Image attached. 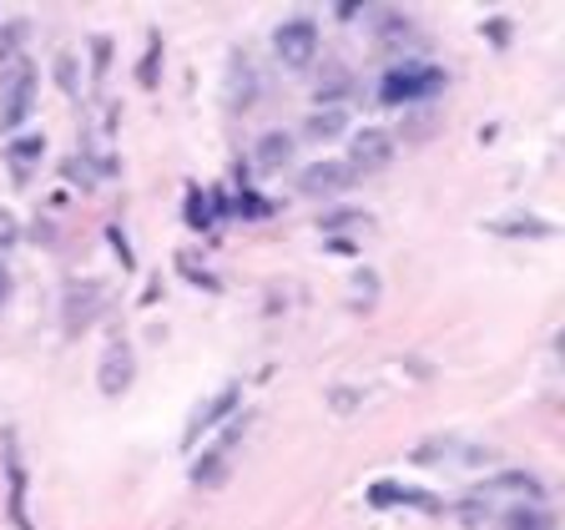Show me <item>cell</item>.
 I'll return each instance as SVG.
<instances>
[{
	"instance_id": "cell-13",
	"label": "cell",
	"mask_w": 565,
	"mask_h": 530,
	"mask_svg": "<svg viewBox=\"0 0 565 530\" xmlns=\"http://www.w3.org/2000/svg\"><path fill=\"white\" fill-rule=\"evenodd\" d=\"M490 491H520L526 500H535V495H540V480H535V475H520V470H515V475L490 480Z\"/></svg>"
},
{
	"instance_id": "cell-20",
	"label": "cell",
	"mask_w": 565,
	"mask_h": 530,
	"mask_svg": "<svg viewBox=\"0 0 565 530\" xmlns=\"http://www.w3.org/2000/svg\"><path fill=\"white\" fill-rule=\"evenodd\" d=\"M5 293H11V273L0 268V304H5Z\"/></svg>"
},
{
	"instance_id": "cell-11",
	"label": "cell",
	"mask_w": 565,
	"mask_h": 530,
	"mask_svg": "<svg viewBox=\"0 0 565 530\" xmlns=\"http://www.w3.org/2000/svg\"><path fill=\"white\" fill-rule=\"evenodd\" d=\"M343 127H349V117H343L339 106H323V111H314V117H308V127H303V132L318 137V142H329V137H343Z\"/></svg>"
},
{
	"instance_id": "cell-18",
	"label": "cell",
	"mask_w": 565,
	"mask_h": 530,
	"mask_svg": "<svg viewBox=\"0 0 565 530\" xmlns=\"http://www.w3.org/2000/svg\"><path fill=\"white\" fill-rule=\"evenodd\" d=\"M137 76H142V86H152V81H157V46L146 51V61H142V71H137Z\"/></svg>"
},
{
	"instance_id": "cell-4",
	"label": "cell",
	"mask_w": 565,
	"mask_h": 530,
	"mask_svg": "<svg viewBox=\"0 0 565 530\" xmlns=\"http://www.w3.org/2000/svg\"><path fill=\"white\" fill-rule=\"evenodd\" d=\"M132 369H137V358H132V344L127 339H111L102 354V364H96V385H102L106 399H117L132 389Z\"/></svg>"
},
{
	"instance_id": "cell-6",
	"label": "cell",
	"mask_w": 565,
	"mask_h": 530,
	"mask_svg": "<svg viewBox=\"0 0 565 530\" xmlns=\"http://www.w3.org/2000/svg\"><path fill=\"white\" fill-rule=\"evenodd\" d=\"M233 410H237V385H223L217 394L208 399V404H198V410H192V420H187V429H183V445L192 450V445H198V435H208L212 424H223V414H233Z\"/></svg>"
},
{
	"instance_id": "cell-1",
	"label": "cell",
	"mask_w": 565,
	"mask_h": 530,
	"mask_svg": "<svg viewBox=\"0 0 565 530\" xmlns=\"http://www.w3.org/2000/svg\"><path fill=\"white\" fill-rule=\"evenodd\" d=\"M31 102H36V67L15 61L5 71V81H0V132H15L31 117Z\"/></svg>"
},
{
	"instance_id": "cell-9",
	"label": "cell",
	"mask_w": 565,
	"mask_h": 530,
	"mask_svg": "<svg viewBox=\"0 0 565 530\" xmlns=\"http://www.w3.org/2000/svg\"><path fill=\"white\" fill-rule=\"evenodd\" d=\"M243 429H248V420H237L233 429L223 435V445H217V450H212L208 460H202L198 470H192V480H198V485H212V480H223V470H227V460H233V445L243 439Z\"/></svg>"
},
{
	"instance_id": "cell-7",
	"label": "cell",
	"mask_w": 565,
	"mask_h": 530,
	"mask_svg": "<svg viewBox=\"0 0 565 530\" xmlns=\"http://www.w3.org/2000/svg\"><path fill=\"white\" fill-rule=\"evenodd\" d=\"M102 308H106V288H102V283H76V288L67 293V329L81 333L96 314H102Z\"/></svg>"
},
{
	"instance_id": "cell-2",
	"label": "cell",
	"mask_w": 565,
	"mask_h": 530,
	"mask_svg": "<svg viewBox=\"0 0 565 530\" xmlns=\"http://www.w3.org/2000/svg\"><path fill=\"white\" fill-rule=\"evenodd\" d=\"M439 86H445V76H439L434 67H399V71H389V76H384L379 102L399 106V102H414V96L439 92Z\"/></svg>"
},
{
	"instance_id": "cell-10",
	"label": "cell",
	"mask_w": 565,
	"mask_h": 530,
	"mask_svg": "<svg viewBox=\"0 0 565 530\" xmlns=\"http://www.w3.org/2000/svg\"><path fill=\"white\" fill-rule=\"evenodd\" d=\"M258 162H263L268 173L289 167V162H293V137L289 132H263V137H258Z\"/></svg>"
},
{
	"instance_id": "cell-15",
	"label": "cell",
	"mask_w": 565,
	"mask_h": 530,
	"mask_svg": "<svg viewBox=\"0 0 565 530\" xmlns=\"http://www.w3.org/2000/svg\"><path fill=\"white\" fill-rule=\"evenodd\" d=\"M499 233H530V238H551L545 223H499Z\"/></svg>"
},
{
	"instance_id": "cell-14",
	"label": "cell",
	"mask_w": 565,
	"mask_h": 530,
	"mask_svg": "<svg viewBox=\"0 0 565 530\" xmlns=\"http://www.w3.org/2000/svg\"><path fill=\"white\" fill-rule=\"evenodd\" d=\"M510 530H555V520L530 505V510H515V516H510Z\"/></svg>"
},
{
	"instance_id": "cell-5",
	"label": "cell",
	"mask_w": 565,
	"mask_h": 530,
	"mask_svg": "<svg viewBox=\"0 0 565 530\" xmlns=\"http://www.w3.org/2000/svg\"><path fill=\"white\" fill-rule=\"evenodd\" d=\"M389 157H395V137L384 132V127H364V132H354V142H349V167L379 173Z\"/></svg>"
},
{
	"instance_id": "cell-8",
	"label": "cell",
	"mask_w": 565,
	"mask_h": 530,
	"mask_svg": "<svg viewBox=\"0 0 565 530\" xmlns=\"http://www.w3.org/2000/svg\"><path fill=\"white\" fill-rule=\"evenodd\" d=\"M349 182H354V167H349V162H314V167L303 173V192H343Z\"/></svg>"
},
{
	"instance_id": "cell-12",
	"label": "cell",
	"mask_w": 565,
	"mask_h": 530,
	"mask_svg": "<svg viewBox=\"0 0 565 530\" xmlns=\"http://www.w3.org/2000/svg\"><path fill=\"white\" fill-rule=\"evenodd\" d=\"M252 92H258V76H252L248 61H233V106H252Z\"/></svg>"
},
{
	"instance_id": "cell-16",
	"label": "cell",
	"mask_w": 565,
	"mask_h": 530,
	"mask_svg": "<svg viewBox=\"0 0 565 530\" xmlns=\"http://www.w3.org/2000/svg\"><path fill=\"white\" fill-rule=\"evenodd\" d=\"M187 208H192V212H187V223H192V227L208 223V198H198V192H192V202H187Z\"/></svg>"
},
{
	"instance_id": "cell-3",
	"label": "cell",
	"mask_w": 565,
	"mask_h": 530,
	"mask_svg": "<svg viewBox=\"0 0 565 530\" xmlns=\"http://www.w3.org/2000/svg\"><path fill=\"white\" fill-rule=\"evenodd\" d=\"M273 46H278V61H283V67H293V71L314 67L318 26H314V21H283V26H278V36H273Z\"/></svg>"
},
{
	"instance_id": "cell-17",
	"label": "cell",
	"mask_w": 565,
	"mask_h": 530,
	"mask_svg": "<svg viewBox=\"0 0 565 530\" xmlns=\"http://www.w3.org/2000/svg\"><path fill=\"white\" fill-rule=\"evenodd\" d=\"M11 243H15V217L11 212H0V252L11 248Z\"/></svg>"
},
{
	"instance_id": "cell-19",
	"label": "cell",
	"mask_w": 565,
	"mask_h": 530,
	"mask_svg": "<svg viewBox=\"0 0 565 530\" xmlns=\"http://www.w3.org/2000/svg\"><path fill=\"white\" fill-rule=\"evenodd\" d=\"M56 71H61V86H67V92H76V76H71V61H67V56H61V67H56Z\"/></svg>"
}]
</instances>
